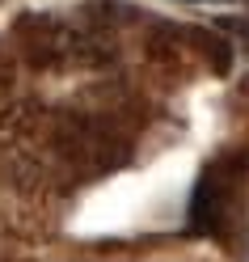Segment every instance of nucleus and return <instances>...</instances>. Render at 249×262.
<instances>
[{
  "instance_id": "1",
  "label": "nucleus",
  "mask_w": 249,
  "mask_h": 262,
  "mask_svg": "<svg viewBox=\"0 0 249 262\" xmlns=\"http://www.w3.org/2000/svg\"><path fill=\"white\" fill-rule=\"evenodd\" d=\"M190 5H198V0H190Z\"/></svg>"
}]
</instances>
